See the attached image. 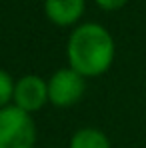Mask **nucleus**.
I'll return each mask as SVG.
<instances>
[{
    "label": "nucleus",
    "mask_w": 146,
    "mask_h": 148,
    "mask_svg": "<svg viewBox=\"0 0 146 148\" xmlns=\"http://www.w3.org/2000/svg\"><path fill=\"white\" fill-rule=\"evenodd\" d=\"M116 56L112 34L98 22H82L74 26L66 42V62L80 76L98 78L106 74Z\"/></svg>",
    "instance_id": "f257e3e1"
},
{
    "label": "nucleus",
    "mask_w": 146,
    "mask_h": 148,
    "mask_svg": "<svg viewBox=\"0 0 146 148\" xmlns=\"http://www.w3.org/2000/svg\"><path fill=\"white\" fill-rule=\"evenodd\" d=\"M38 138L32 114L14 104L0 108V148H34Z\"/></svg>",
    "instance_id": "f03ea898"
},
{
    "label": "nucleus",
    "mask_w": 146,
    "mask_h": 148,
    "mask_svg": "<svg viewBox=\"0 0 146 148\" xmlns=\"http://www.w3.org/2000/svg\"><path fill=\"white\" fill-rule=\"evenodd\" d=\"M48 86V104L56 108H70L78 104L86 94V78L72 70L70 66H62L46 78Z\"/></svg>",
    "instance_id": "7ed1b4c3"
},
{
    "label": "nucleus",
    "mask_w": 146,
    "mask_h": 148,
    "mask_svg": "<svg viewBox=\"0 0 146 148\" xmlns=\"http://www.w3.org/2000/svg\"><path fill=\"white\" fill-rule=\"evenodd\" d=\"M12 104L28 114L40 112L48 104L46 78H42L40 74H24V76L16 78Z\"/></svg>",
    "instance_id": "20e7f679"
},
{
    "label": "nucleus",
    "mask_w": 146,
    "mask_h": 148,
    "mask_svg": "<svg viewBox=\"0 0 146 148\" xmlns=\"http://www.w3.org/2000/svg\"><path fill=\"white\" fill-rule=\"evenodd\" d=\"M86 8L84 0H44V14L56 26H74Z\"/></svg>",
    "instance_id": "39448f33"
},
{
    "label": "nucleus",
    "mask_w": 146,
    "mask_h": 148,
    "mask_svg": "<svg viewBox=\"0 0 146 148\" xmlns=\"http://www.w3.org/2000/svg\"><path fill=\"white\" fill-rule=\"evenodd\" d=\"M68 148H112V142L104 130L96 126H82L74 130L68 140Z\"/></svg>",
    "instance_id": "423d86ee"
},
{
    "label": "nucleus",
    "mask_w": 146,
    "mask_h": 148,
    "mask_svg": "<svg viewBox=\"0 0 146 148\" xmlns=\"http://www.w3.org/2000/svg\"><path fill=\"white\" fill-rule=\"evenodd\" d=\"M14 78L10 72H6L4 68H0V108L10 106L12 104V96H14Z\"/></svg>",
    "instance_id": "0eeeda50"
},
{
    "label": "nucleus",
    "mask_w": 146,
    "mask_h": 148,
    "mask_svg": "<svg viewBox=\"0 0 146 148\" xmlns=\"http://www.w3.org/2000/svg\"><path fill=\"white\" fill-rule=\"evenodd\" d=\"M94 2H96L102 10H108V12H110V10H118V8H122L128 0H94Z\"/></svg>",
    "instance_id": "6e6552de"
}]
</instances>
